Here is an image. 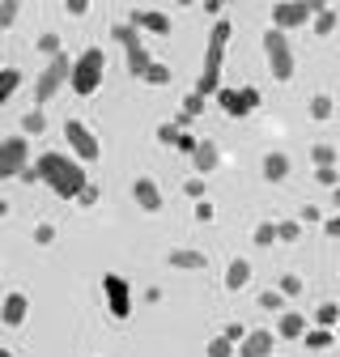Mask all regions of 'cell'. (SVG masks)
Segmentation results:
<instances>
[{
    "mask_svg": "<svg viewBox=\"0 0 340 357\" xmlns=\"http://www.w3.org/2000/svg\"><path fill=\"white\" fill-rule=\"evenodd\" d=\"M247 281H251V264H247V259H230V268H226V289L238 294Z\"/></svg>",
    "mask_w": 340,
    "mask_h": 357,
    "instance_id": "obj_19",
    "label": "cell"
},
{
    "mask_svg": "<svg viewBox=\"0 0 340 357\" xmlns=\"http://www.w3.org/2000/svg\"><path fill=\"white\" fill-rule=\"evenodd\" d=\"M98 196H102V192H98V188L90 183V188H85V192L77 196V204H85V208H90V204H98Z\"/></svg>",
    "mask_w": 340,
    "mask_h": 357,
    "instance_id": "obj_42",
    "label": "cell"
},
{
    "mask_svg": "<svg viewBox=\"0 0 340 357\" xmlns=\"http://www.w3.org/2000/svg\"><path fill=\"white\" fill-rule=\"evenodd\" d=\"M242 102H247V111H255V107H260V89L247 85V89H242Z\"/></svg>",
    "mask_w": 340,
    "mask_h": 357,
    "instance_id": "obj_43",
    "label": "cell"
},
{
    "mask_svg": "<svg viewBox=\"0 0 340 357\" xmlns=\"http://www.w3.org/2000/svg\"><path fill=\"white\" fill-rule=\"evenodd\" d=\"M128 26L149 30V34H170V17H166V13H157V9H132Z\"/></svg>",
    "mask_w": 340,
    "mask_h": 357,
    "instance_id": "obj_13",
    "label": "cell"
},
{
    "mask_svg": "<svg viewBox=\"0 0 340 357\" xmlns=\"http://www.w3.org/2000/svg\"><path fill=\"white\" fill-rule=\"evenodd\" d=\"M260 170H264V178H268V183H281V178L289 174V158H285V153H264Z\"/></svg>",
    "mask_w": 340,
    "mask_h": 357,
    "instance_id": "obj_18",
    "label": "cell"
},
{
    "mask_svg": "<svg viewBox=\"0 0 340 357\" xmlns=\"http://www.w3.org/2000/svg\"><path fill=\"white\" fill-rule=\"evenodd\" d=\"M315 178H319L323 188H336V178H340V174H336V166H323V170H315Z\"/></svg>",
    "mask_w": 340,
    "mask_h": 357,
    "instance_id": "obj_40",
    "label": "cell"
},
{
    "mask_svg": "<svg viewBox=\"0 0 340 357\" xmlns=\"http://www.w3.org/2000/svg\"><path fill=\"white\" fill-rule=\"evenodd\" d=\"M323 9V0H285V5L272 9V30H298V26H307L315 22V13Z\"/></svg>",
    "mask_w": 340,
    "mask_h": 357,
    "instance_id": "obj_6",
    "label": "cell"
},
{
    "mask_svg": "<svg viewBox=\"0 0 340 357\" xmlns=\"http://www.w3.org/2000/svg\"><path fill=\"white\" fill-rule=\"evenodd\" d=\"M234 353H238V344H230L226 336H212L208 349H204V357H234Z\"/></svg>",
    "mask_w": 340,
    "mask_h": 357,
    "instance_id": "obj_25",
    "label": "cell"
},
{
    "mask_svg": "<svg viewBox=\"0 0 340 357\" xmlns=\"http://www.w3.org/2000/svg\"><path fill=\"white\" fill-rule=\"evenodd\" d=\"M179 132H183L179 123H162V128H157V141H162V145H175V141H179Z\"/></svg>",
    "mask_w": 340,
    "mask_h": 357,
    "instance_id": "obj_36",
    "label": "cell"
},
{
    "mask_svg": "<svg viewBox=\"0 0 340 357\" xmlns=\"http://www.w3.org/2000/svg\"><path fill=\"white\" fill-rule=\"evenodd\" d=\"M119 43H123V56H128V73H132L137 81H145L149 77V68H153V60H149V52H145V43H141V34H137V26H115L111 30Z\"/></svg>",
    "mask_w": 340,
    "mask_h": 357,
    "instance_id": "obj_4",
    "label": "cell"
},
{
    "mask_svg": "<svg viewBox=\"0 0 340 357\" xmlns=\"http://www.w3.org/2000/svg\"><path fill=\"white\" fill-rule=\"evenodd\" d=\"M281 294H285V298H298V294H302V277L285 273V277H281Z\"/></svg>",
    "mask_w": 340,
    "mask_h": 357,
    "instance_id": "obj_34",
    "label": "cell"
},
{
    "mask_svg": "<svg viewBox=\"0 0 340 357\" xmlns=\"http://www.w3.org/2000/svg\"><path fill=\"white\" fill-rule=\"evenodd\" d=\"M192 162H196V170H200V178H204L208 170H217L222 153H217V145H212V141H200V149L192 153Z\"/></svg>",
    "mask_w": 340,
    "mask_h": 357,
    "instance_id": "obj_17",
    "label": "cell"
},
{
    "mask_svg": "<svg viewBox=\"0 0 340 357\" xmlns=\"http://www.w3.org/2000/svg\"><path fill=\"white\" fill-rule=\"evenodd\" d=\"M132 200H137L145 213H157V208H162V188L153 183V178H137V183H132Z\"/></svg>",
    "mask_w": 340,
    "mask_h": 357,
    "instance_id": "obj_14",
    "label": "cell"
},
{
    "mask_svg": "<svg viewBox=\"0 0 340 357\" xmlns=\"http://www.w3.org/2000/svg\"><path fill=\"white\" fill-rule=\"evenodd\" d=\"M272 243H281L277 226H272V221H260V226H255V247H272Z\"/></svg>",
    "mask_w": 340,
    "mask_h": 357,
    "instance_id": "obj_27",
    "label": "cell"
},
{
    "mask_svg": "<svg viewBox=\"0 0 340 357\" xmlns=\"http://www.w3.org/2000/svg\"><path fill=\"white\" fill-rule=\"evenodd\" d=\"M315 328H327V332L340 328V306H336V302H323V306L315 310Z\"/></svg>",
    "mask_w": 340,
    "mask_h": 357,
    "instance_id": "obj_23",
    "label": "cell"
},
{
    "mask_svg": "<svg viewBox=\"0 0 340 357\" xmlns=\"http://www.w3.org/2000/svg\"><path fill=\"white\" fill-rule=\"evenodd\" d=\"M68 81H72V60H68V52H60L56 60H47V68L38 73V81H34V102L56 98V89L68 85Z\"/></svg>",
    "mask_w": 340,
    "mask_h": 357,
    "instance_id": "obj_5",
    "label": "cell"
},
{
    "mask_svg": "<svg viewBox=\"0 0 340 357\" xmlns=\"http://www.w3.org/2000/svg\"><path fill=\"white\" fill-rule=\"evenodd\" d=\"M264 56H268V68L277 81H289L293 77V47H289V38L281 30H268L264 34Z\"/></svg>",
    "mask_w": 340,
    "mask_h": 357,
    "instance_id": "obj_7",
    "label": "cell"
},
{
    "mask_svg": "<svg viewBox=\"0 0 340 357\" xmlns=\"http://www.w3.org/2000/svg\"><path fill=\"white\" fill-rule=\"evenodd\" d=\"M336 340H340V328H336Z\"/></svg>",
    "mask_w": 340,
    "mask_h": 357,
    "instance_id": "obj_50",
    "label": "cell"
},
{
    "mask_svg": "<svg viewBox=\"0 0 340 357\" xmlns=\"http://www.w3.org/2000/svg\"><path fill=\"white\" fill-rule=\"evenodd\" d=\"M336 26H340V13H336L332 5H323V9L315 13V34H319V38H327V34H332Z\"/></svg>",
    "mask_w": 340,
    "mask_h": 357,
    "instance_id": "obj_21",
    "label": "cell"
},
{
    "mask_svg": "<svg viewBox=\"0 0 340 357\" xmlns=\"http://www.w3.org/2000/svg\"><path fill=\"white\" fill-rule=\"evenodd\" d=\"M226 43H230V22L222 17L217 26L208 30L204 68H200V81H196V94H200V98H217V94H222V64H226Z\"/></svg>",
    "mask_w": 340,
    "mask_h": 357,
    "instance_id": "obj_2",
    "label": "cell"
},
{
    "mask_svg": "<svg viewBox=\"0 0 340 357\" xmlns=\"http://www.w3.org/2000/svg\"><path fill=\"white\" fill-rule=\"evenodd\" d=\"M102 73H107V56H102V47H85L77 60H72V89L81 98H90L94 89L102 85Z\"/></svg>",
    "mask_w": 340,
    "mask_h": 357,
    "instance_id": "obj_3",
    "label": "cell"
},
{
    "mask_svg": "<svg viewBox=\"0 0 340 357\" xmlns=\"http://www.w3.org/2000/svg\"><path fill=\"white\" fill-rule=\"evenodd\" d=\"M217 102H222V111H226V115H234V119L251 115V111H247V102H242V89H222Z\"/></svg>",
    "mask_w": 340,
    "mask_h": 357,
    "instance_id": "obj_20",
    "label": "cell"
},
{
    "mask_svg": "<svg viewBox=\"0 0 340 357\" xmlns=\"http://www.w3.org/2000/svg\"><path fill=\"white\" fill-rule=\"evenodd\" d=\"M85 9H90V5H85V0H68V5H64V13H77V17H81Z\"/></svg>",
    "mask_w": 340,
    "mask_h": 357,
    "instance_id": "obj_46",
    "label": "cell"
},
{
    "mask_svg": "<svg viewBox=\"0 0 340 357\" xmlns=\"http://www.w3.org/2000/svg\"><path fill=\"white\" fill-rule=\"evenodd\" d=\"M298 234H302V221H281V226H277L281 243H298Z\"/></svg>",
    "mask_w": 340,
    "mask_h": 357,
    "instance_id": "obj_30",
    "label": "cell"
},
{
    "mask_svg": "<svg viewBox=\"0 0 340 357\" xmlns=\"http://www.w3.org/2000/svg\"><path fill=\"white\" fill-rule=\"evenodd\" d=\"M323 234H327V238H340V217H327V221H323Z\"/></svg>",
    "mask_w": 340,
    "mask_h": 357,
    "instance_id": "obj_45",
    "label": "cell"
},
{
    "mask_svg": "<svg viewBox=\"0 0 340 357\" xmlns=\"http://www.w3.org/2000/svg\"><path fill=\"white\" fill-rule=\"evenodd\" d=\"M272 349H277V336L260 328V332H247V340L238 344V357H272Z\"/></svg>",
    "mask_w": 340,
    "mask_h": 357,
    "instance_id": "obj_12",
    "label": "cell"
},
{
    "mask_svg": "<svg viewBox=\"0 0 340 357\" xmlns=\"http://www.w3.org/2000/svg\"><path fill=\"white\" fill-rule=\"evenodd\" d=\"M42 132H47L42 111H26V115H22V137H42Z\"/></svg>",
    "mask_w": 340,
    "mask_h": 357,
    "instance_id": "obj_24",
    "label": "cell"
},
{
    "mask_svg": "<svg viewBox=\"0 0 340 357\" xmlns=\"http://www.w3.org/2000/svg\"><path fill=\"white\" fill-rule=\"evenodd\" d=\"M26 315H30V298L26 294H9L5 302H0V324L5 328H22Z\"/></svg>",
    "mask_w": 340,
    "mask_h": 357,
    "instance_id": "obj_11",
    "label": "cell"
},
{
    "mask_svg": "<svg viewBox=\"0 0 340 357\" xmlns=\"http://www.w3.org/2000/svg\"><path fill=\"white\" fill-rule=\"evenodd\" d=\"M175 149H183V153H196V149H200V141H196V137H187V132H179Z\"/></svg>",
    "mask_w": 340,
    "mask_h": 357,
    "instance_id": "obj_41",
    "label": "cell"
},
{
    "mask_svg": "<svg viewBox=\"0 0 340 357\" xmlns=\"http://www.w3.org/2000/svg\"><path fill=\"white\" fill-rule=\"evenodd\" d=\"M64 137H68V149H72L77 162H98V158H102V141H98L81 119H68V123H64Z\"/></svg>",
    "mask_w": 340,
    "mask_h": 357,
    "instance_id": "obj_8",
    "label": "cell"
},
{
    "mask_svg": "<svg viewBox=\"0 0 340 357\" xmlns=\"http://www.w3.org/2000/svg\"><path fill=\"white\" fill-rule=\"evenodd\" d=\"M260 306H264V310H281V306H285V294H281V289H268V294H260Z\"/></svg>",
    "mask_w": 340,
    "mask_h": 357,
    "instance_id": "obj_35",
    "label": "cell"
},
{
    "mask_svg": "<svg viewBox=\"0 0 340 357\" xmlns=\"http://www.w3.org/2000/svg\"><path fill=\"white\" fill-rule=\"evenodd\" d=\"M222 336H226L230 344H242V340H247V328H242V324H230V328H226Z\"/></svg>",
    "mask_w": 340,
    "mask_h": 357,
    "instance_id": "obj_39",
    "label": "cell"
},
{
    "mask_svg": "<svg viewBox=\"0 0 340 357\" xmlns=\"http://www.w3.org/2000/svg\"><path fill=\"white\" fill-rule=\"evenodd\" d=\"M196 221H212V204L208 200H196Z\"/></svg>",
    "mask_w": 340,
    "mask_h": 357,
    "instance_id": "obj_44",
    "label": "cell"
},
{
    "mask_svg": "<svg viewBox=\"0 0 340 357\" xmlns=\"http://www.w3.org/2000/svg\"><path fill=\"white\" fill-rule=\"evenodd\" d=\"M0 357H13V353H9V349H0Z\"/></svg>",
    "mask_w": 340,
    "mask_h": 357,
    "instance_id": "obj_48",
    "label": "cell"
},
{
    "mask_svg": "<svg viewBox=\"0 0 340 357\" xmlns=\"http://www.w3.org/2000/svg\"><path fill=\"white\" fill-rule=\"evenodd\" d=\"M311 158H315V166H319V170H323V166H336V149H332V145H315V149H311Z\"/></svg>",
    "mask_w": 340,
    "mask_h": 357,
    "instance_id": "obj_32",
    "label": "cell"
},
{
    "mask_svg": "<svg viewBox=\"0 0 340 357\" xmlns=\"http://www.w3.org/2000/svg\"><path fill=\"white\" fill-rule=\"evenodd\" d=\"M302 340H307V349H327V344L336 340V332H327V328H311Z\"/></svg>",
    "mask_w": 340,
    "mask_h": 357,
    "instance_id": "obj_26",
    "label": "cell"
},
{
    "mask_svg": "<svg viewBox=\"0 0 340 357\" xmlns=\"http://www.w3.org/2000/svg\"><path fill=\"white\" fill-rule=\"evenodd\" d=\"M17 85H22V73L17 68H0V102H9L17 94Z\"/></svg>",
    "mask_w": 340,
    "mask_h": 357,
    "instance_id": "obj_22",
    "label": "cell"
},
{
    "mask_svg": "<svg viewBox=\"0 0 340 357\" xmlns=\"http://www.w3.org/2000/svg\"><path fill=\"white\" fill-rule=\"evenodd\" d=\"M38 52L47 60H56L60 56V34H38Z\"/></svg>",
    "mask_w": 340,
    "mask_h": 357,
    "instance_id": "obj_28",
    "label": "cell"
},
{
    "mask_svg": "<svg viewBox=\"0 0 340 357\" xmlns=\"http://www.w3.org/2000/svg\"><path fill=\"white\" fill-rule=\"evenodd\" d=\"M102 294H107V310L115 319H128L132 315V289H128V281L119 273H107L102 277Z\"/></svg>",
    "mask_w": 340,
    "mask_h": 357,
    "instance_id": "obj_10",
    "label": "cell"
},
{
    "mask_svg": "<svg viewBox=\"0 0 340 357\" xmlns=\"http://www.w3.org/2000/svg\"><path fill=\"white\" fill-rule=\"evenodd\" d=\"M183 192L192 196V200H204V178L196 174V178H187V183H183Z\"/></svg>",
    "mask_w": 340,
    "mask_h": 357,
    "instance_id": "obj_38",
    "label": "cell"
},
{
    "mask_svg": "<svg viewBox=\"0 0 340 357\" xmlns=\"http://www.w3.org/2000/svg\"><path fill=\"white\" fill-rule=\"evenodd\" d=\"M22 183H47L60 200H77L85 188H90V178H85L81 162L68 158V153H42L34 166L22 170Z\"/></svg>",
    "mask_w": 340,
    "mask_h": 357,
    "instance_id": "obj_1",
    "label": "cell"
},
{
    "mask_svg": "<svg viewBox=\"0 0 340 357\" xmlns=\"http://www.w3.org/2000/svg\"><path fill=\"white\" fill-rule=\"evenodd\" d=\"M166 259H170V268H183V273H200V268L208 264V255L204 251H192V247H175Z\"/></svg>",
    "mask_w": 340,
    "mask_h": 357,
    "instance_id": "obj_16",
    "label": "cell"
},
{
    "mask_svg": "<svg viewBox=\"0 0 340 357\" xmlns=\"http://www.w3.org/2000/svg\"><path fill=\"white\" fill-rule=\"evenodd\" d=\"M336 208H340V188H336Z\"/></svg>",
    "mask_w": 340,
    "mask_h": 357,
    "instance_id": "obj_49",
    "label": "cell"
},
{
    "mask_svg": "<svg viewBox=\"0 0 340 357\" xmlns=\"http://www.w3.org/2000/svg\"><path fill=\"white\" fill-rule=\"evenodd\" d=\"M311 328H307V315H298V310H285V315L277 319V336L281 340H302Z\"/></svg>",
    "mask_w": 340,
    "mask_h": 357,
    "instance_id": "obj_15",
    "label": "cell"
},
{
    "mask_svg": "<svg viewBox=\"0 0 340 357\" xmlns=\"http://www.w3.org/2000/svg\"><path fill=\"white\" fill-rule=\"evenodd\" d=\"M17 13H22L17 0H5V5H0V30H9V26L17 22Z\"/></svg>",
    "mask_w": 340,
    "mask_h": 357,
    "instance_id": "obj_29",
    "label": "cell"
},
{
    "mask_svg": "<svg viewBox=\"0 0 340 357\" xmlns=\"http://www.w3.org/2000/svg\"><path fill=\"white\" fill-rule=\"evenodd\" d=\"M5 213H9V204H5V200H0V217H5Z\"/></svg>",
    "mask_w": 340,
    "mask_h": 357,
    "instance_id": "obj_47",
    "label": "cell"
},
{
    "mask_svg": "<svg viewBox=\"0 0 340 357\" xmlns=\"http://www.w3.org/2000/svg\"><path fill=\"white\" fill-rule=\"evenodd\" d=\"M34 243H38V247L56 243V226H47V221H42V226H34Z\"/></svg>",
    "mask_w": 340,
    "mask_h": 357,
    "instance_id": "obj_37",
    "label": "cell"
},
{
    "mask_svg": "<svg viewBox=\"0 0 340 357\" xmlns=\"http://www.w3.org/2000/svg\"><path fill=\"white\" fill-rule=\"evenodd\" d=\"M30 166V141L26 137H5L0 141V178H22Z\"/></svg>",
    "mask_w": 340,
    "mask_h": 357,
    "instance_id": "obj_9",
    "label": "cell"
},
{
    "mask_svg": "<svg viewBox=\"0 0 340 357\" xmlns=\"http://www.w3.org/2000/svg\"><path fill=\"white\" fill-rule=\"evenodd\" d=\"M332 115V98L327 94H315L311 98V119H327Z\"/></svg>",
    "mask_w": 340,
    "mask_h": 357,
    "instance_id": "obj_31",
    "label": "cell"
},
{
    "mask_svg": "<svg viewBox=\"0 0 340 357\" xmlns=\"http://www.w3.org/2000/svg\"><path fill=\"white\" fill-rule=\"evenodd\" d=\"M145 85H170V68L153 60V68H149V77H145Z\"/></svg>",
    "mask_w": 340,
    "mask_h": 357,
    "instance_id": "obj_33",
    "label": "cell"
}]
</instances>
